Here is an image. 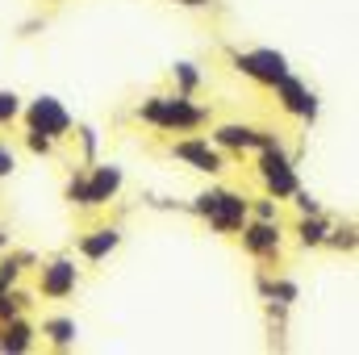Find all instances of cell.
I'll list each match as a JSON object with an SVG mask.
<instances>
[{
    "instance_id": "obj_1",
    "label": "cell",
    "mask_w": 359,
    "mask_h": 355,
    "mask_svg": "<svg viewBox=\"0 0 359 355\" xmlns=\"http://www.w3.org/2000/svg\"><path fill=\"white\" fill-rule=\"evenodd\" d=\"M213 113L205 105H196L192 96L184 92H159V96H147L138 105V121L163 130V134H196Z\"/></svg>"
},
{
    "instance_id": "obj_2",
    "label": "cell",
    "mask_w": 359,
    "mask_h": 355,
    "mask_svg": "<svg viewBox=\"0 0 359 355\" xmlns=\"http://www.w3.org/2000/svg\"><path fill=\"white\" fill-rule=\"evenodd\" d=\"M192 213L209 222V230L217 234H238L243 222L251 217V201L243 192H230V188H209L192 201Z\"/></svg>"
},
{
    "instance_id": "obj_3",
    "label": "cell",
    "mask_w": 359,
    "mask_h": 355,
    "mask_svg": "<svg viewBox=\"0 0 359 355\" xmlns=\"http://www.w3.org/2000/svg\"><path fill=\"white\" fill-rule=\"evenodd\" d=\"M21 117H25V130H38V134H46L50 142L67 138L72 126H76L72 113L63 109V100H55V96H38V100L21 105Z\"/></svg>"
},
{
    "instance_id": "obj_4",
    "label": "cell",
    "mask_w": 359,
    "mask_h": 355,
    "mask_svg": "<svg viewBox=\"0 0 359 355\" xmlns=\"http://www.w3.org/2000/svg\"><path fill=\"white\" fill-rule=\"evenodd\" d=\"M172 159H180V163H188L192 172H205V176H222L226 168H230V159H226V151L222 147H213L209 138H176L172 147Z\"/></svg>"
},
{
    "instance_id": "obj_5",
    "label": "cell",
    "mask_w": 359,
    "mask_h": 355,
    "mask_svg": "<svg viewBox=\"0 0 359 355\" xmlns=\"http://www.w3.org/2000/svg\"><path fill=\"white\" fill-rule=\"evenodd\" d=\"M255 172H259V180H264L268 196H276V201H284V196H292V192L301 188L297 168H292V159L284 155V147H276V151H259Z\"/></svg>"
},
{
    "instance_id": "obj_6",
    "label": "cell",
    "mask_w": 359,
    "mask_h": 355,
    "mask_svg": "<svg viewBox=\"0 0 359 355\" xmlns=\"http://www.w3.org/2000/svg\"><path fill=\"white\" fill-rule=\"evenodd\" d=\"M234 72H243L247 80L271 88L280 76H288V59L271 46H255V51H234Z\"/></svg>"
},
{
    "instance_id": "obj_7",
    "label": "cell",
    "mask_w": 359,
    "mask_h": 355,
    "mask_svg": "<svg viewBox=\"0 0 359 355\" xmlns=\"http://www.w3.org/2000/svg\"><path fill=\"white\" fill-rule=\"evenodd\" d=\"M238 234H243L247 255H255V260H276V255H280V243H284L280 217H276V222H268V217H247Z\"/></svg>"
},
{
    "instance_id": "obj_8",
    "label": "cell",
    "mask_w": 359,
    "mask_h": 355,
    "mask_svg": "<svg viewBox=\"0 0 359 355\" xmlns=\"http://www.w3.org/2000/svg\"><path fill=\"white\" fill-rule=\"evenodd\" d=\"M76 284H80V264L67 260V255L42 264V272H38V293H42L46 301H63V297H72Z\"/></svg>"
},
{
    "instance_id": "obj_9",
    "label": "cell",
    "mask_w": 359,
    "mask_h": 355,
    "mask_svg": "<svg viewBox=\"0 0 359 355\" xmlns=\"http://www.w3.org/2000/svg\"><path fill=\"white\" fill-rule=\"evenodd\" d=\"M271 92H276V100H280L284 113H292V117H301V121H313V113H318V96L309 92L305 80H297V76L288 72V76H280V80L271 84Z\"/></svg>"
},
{
    "instance_id": "obj_10",
    "label": "cell",
    "mask_w": 359,
    "mask_h": 355,
    "mask_svg": "<svg viewBox=\"0 0 359 355\" xmlns=\"http://www.w3.org/2000/svg\"><path fill=\"white\" fill-rule=\"evenodd\" d=\"M121 184H126V176H121L117 163H96V168L88 172V209L109 205V201L121 192Z\"/></svg>"
},
{
    "instance_id": "obj_11",
    "label": "cell",
    "mask_w": 359,
    "mask_h": 355,
    "mask_svg": "<svg viewBox=\"0 0 359 355\" xmlns=\"http://www.w3.org/2000/svg\"><path fill=\"white\" fill-rule=\"evenodd\" d=\"M117 247H121V230H117V226H96V230H88V234L76 243V251H80L84 264H100V260H109Z\"/></svg>"
},
{
    "instance_id": "obj_12",
    "label": "cell",
    "mask_w": 359,
    "mask_h": 355,
    "mask_svg": "<svg viewBox=\"0 0 359 355\" xmlns=\"http://www.w3.org/2000/svg\"><path fill=\"white\" fill-rule=\"evenodd\" d=\"M34 343H38V326H34V322H25L21 314H17V318H8V322H0V351L21 355V351H29Z\"/></svg>"
},
{
    "instance_id": "obj_13",
    "label": "cell",
    "mask_w": 359,
    "mask_h": 355,
    "mask_svg": "<svg viewBox=\"0 0 359 355\" xmlns=\"http://www.w3.org/2000/svg\"><path fill=\"white\" fill-rule=\"evenodd\" d=\"M38 335L50 343V347H59V351H67V347H76V318H67V314H55V318H42V326H38Z\"/></svg>"
},
{
    "instance_id": "obj_14",
    "label": "cell",
    "mask_w": 359,
    "mask_h": 355,
    "mask_svg": "<svg viewBox=\"0 0 359 355\" xmlns=\"http://www.w3.org/2000/svg\"><path fill=\"white\" fill-rule=\"evenodd\" d=\"M297 243L301 247H322L326 243V234H330V222L322 217V213H301V222H297Z\"/></svg>"
},
{
    "instance_id": "obj_15",
    "label": "cell",
    "mask_w": 359,
    "mask_h": 355,
    "mask_svg": "<svg viewBox=\"0 0 359 355\" xmlns=\"http://www.w3.org/2000/svg\"><path fill=\"white\" fill-rule=\"evenodd\" d=\"M25 309H29V293H21L17 284L13 288H0V322H8V318H17Z\"/></svg>"
},
{
    "instance_id": "obj_16",
    "label": "cell",
    "mask_w": 359,
    "mask_h": 355,
    "mask_svg": "<svg viewBox=\"0 0 359 355\" xmlns=\"http://www.w3.org/2000/svg\"><path fill=\"white\" fill-rule=\"evenodd\" d=\"M172 84H176V92L192 96V92L201 88V72H196V63H176V67H172Z\"/></svg>"
},
{
    "instance_id": "obj_17",
    "label": "cell",
    "mask_w": 359,
    "mask_h": 355,
    "mask_svg": "<svg viewBox=\"0 0 359 355\" xmlns=\"http://www.w3.org/2000/svg\"><path fill=\"white\" fill-rule=\"evenodd\" d=\"M67 201L76 209H88V172H76V176L67 180Z\"/></svg>"
},
{
    "instance_id": "obj_18",
    "label": "cell",
    "mask_w": 359,
    "mask_h": 355,
    "mask_svg": "<svg viewBox=\"0 0 359 355\" xmlns=\"http://www.w3.org/2000/svg\"><path fill=\"white\" fill-rule=\"evenodd\" d=\"M17 117H21V96L0 88V126H13Z\"/></svg>"
},
{
    "instance_id": "obj_19",
    "label": "cell",
    "mask_w": 359,
    "mask_h": 355,
    "mask_svg": "<svg viewBox=\"0 0 359 355\" xmlns=\"http://www.w3.org/2000/svg\"><path fill=\"white\" fill-rule=\"evenodd\" d=\"M25 147H29L34 155H55V142H50L46 134H38V130H25Z\"/></svg>"
},
{
    "instance_id": "obj_20",
    "label": "cell",
    "mask_w": 359,
    "mask_h": 355,
    "mask_svg": "<svg viewBox=\"0 0 359 355\" xmlns=\"http://www.w3.org/2000/svg\"><path fill=\"white\" fill-rule=\"evenodd\" d=\"M251 217H268V222H276V217H280V205H276V196H259V201L251 205Z\"/></svg>"
},
{
    "instance_id": "obj_21",
    "label": "cell",
    "mask_w": 359,
    "mask_h": 355,
    "mask_svg": "<svg viewBox=\"0 0 359 355\" xmlns=\"http://www.w3.org/2000/svg\"><path fill=\"white\" fill-rule=\"evenodd\" d=\"M13 172H17V151L8 142H0V180H8Z\"/></svg>"
},
{
    "instance_id": "obj_22",
    "label": "cell",
    "mask_w": 359,
    "mask_h": 355,
    "mask_svg": "<svg viewBox=\"0 0 359 355\" xmlns=\"http://www.w3.org/2000/svg\"><path fill=\"white\" fill-rule=\"evenodd\" d=\"M292 201H297V209H301V213H322V205H318L305 188H297V192H292Z\"/></svg>"
},
{
    "instance_id": "obj_23",
    "label": "cell",
    "mask_w": 359,
    "mask_h": 355,
    "mask_svg": "<svg viewBox=\"0 0 359 355\" xmlns=\"http://www.w3.org/2000/svg\"><path fill=\"white\" fill-rule=\"evenodd\" d=\"M92 151H96V134H92V130H84V155H92Z\"/></svg>"
},
{
    "instance_id": "obj_24",
    "label": "cell",
    "mask_w": 359,
    "mask_h": 355,
    "mask_svg": "<svg viewBox=\"0 0 359 355\" xmlns=\"http://www.w3.org/2000/svg\"><path fill=\"white\" fill-rule=\"evenodd\" d=\"M180 4H188V8H205L209 0H180Z\"/></svg>"
},
{
    "instance_id": "obj_25",
    "label": "cell",
    "mask_w": 359,
    "mask_h": 355,
    "mask_svg": "<svg viewBox=\"0 0 359 355\" xmlns=\"http://www.w3.org/2000/svg\"><path fill=\"white\" fill-rule=\"evenodd\" d=\"M4 247H8V230H0V251H4Z\"/></svg>"
}]
</instances>
